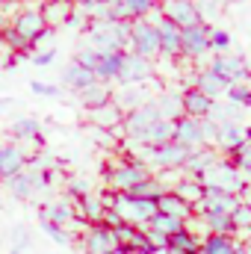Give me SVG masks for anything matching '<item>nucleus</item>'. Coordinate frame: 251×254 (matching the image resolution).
<instances>
[{
	"mask_svg": "<svg viewBox=\"0 0 251 254\" xmlns=\"http://www.w3.org/2000/svg\"><path fill=\"white\" fill-rule=\"evenodd\" d=\"M169 192L178 195V198L187 201V204H198V201L204 198V187H201V181H198V178H189V175H181L175 184H169Z\"/></svg>",
	"mask_w": 251,
	"mask_h": 254,
	"instance_id": "nucleus-31",
	"label": "nucleus"
},
{
	"mask_svg": "<svg viewBox=\"0 0 251 254\" xmlns=\"http://www.w3.org/2000/svg\"><path fill=\"white\" fill-rule=\"evenodd\" d=\"M198 181H201L204 190H222V192H228V195H237V198H243V192L249 190L246 178L240 175V169L228 157H219V163L210 166Z\"/></svg>",
	"mask_w": 251,
	"mask_h": 254,
	"instance_id": "nucleus-2",
	"label": "nucleus"
},
{
	"mask_svg": "<svg viewBox=\"0 0 251 254\" xmlns=\"http://www.w3.org/2000/svg\"><path fill=\"white\" fill-rule=\"evenodd\" d=\"M145 178H151V169L142 166L139 160L119 157V160L104 166V184H107L110 192H130L133 187H139Z\"/></svg>",
	"mask_w": 251,
	"mask_h": 254,
	"instance_id": "nucleus-1",
	"label": "nucleus"
},
{
	"mask_svg": "<svg viewBox=\"0 0 251 254\" xmlns=\"http://www.w3.org/2000/svg\"><path fill=\"white\" fill-rule=\"evenodd\" d=\"M228 3H243V0H228Z\"/></svg>",
	"mask_w": 251,
	"mask_h": 254,
	"instance_id": "nucleus-59",
	"label": "nucleus"
},
{
	"mask_svg": "<svg viewBox=\"0 0 251 254\" xmlns=\"http://www.w3.org/2000/svg\"><path fill=\"white\" fill-rule=\"evenodd\" d=\"M198 249H201V237L192 228H184V231L172 234L169 243H166V252L169 254H198Z\"/></svg>",
	"mask_w": 251,
	"mask_h": 254,
	"instance_id": "nucleus-28",
	"label": "nucleus"
},
{
	"mask_svg": "<svg viewBox=\"0 0 251 254\" xmlns=\"http://www.w3.org/2000/svg\"><path fill=\"white\" fill-rule=\"evenodd\" d=\"M39 3H45V0H39Z\"/></svg>",
	"mask_w": 251,
	"mask_h": 254,
	"instance_id": "nucleus-61",
	"label": "nucleus"
},
{
	"mask_svg": "<svg viewBox=\"0 0 251 254\" xmlns=\"http://www.w3.org/2000/svg\"><path fill=\"white\" fill-rule=\"evenodd\" d=\"M228 48H231V33L219 30V27H210V54H225Z\"/></svg>",
	"mask_w": 251,
	"mask_h": 254,
	"instance_id": "nucleus-45",
	"label": "nucleus"
},
{
	"mask_svg": "<svg viewBox=\"0 0 251 254\" xmlns=\"http://www.w3.org/2000/svg\"><path fill=\"white\" fill-rule=\"evenodd\" d=\"M219 151L216 148H195V151H189L187 157V166H184V175H189V178H201L210 166H216L219 163Z\"/></svg>",
	"mask_w": 251,
	"mask_h": 254,
	"instance_id": "nucleus-22",
	"label": "nucleus"
},
{
	"mask_svg": "<svg viewBox=\"0 0 251 254\" xmlns=\"http://www.w3.org/2000/svg\"><path fill=\"white\" fill-rule=\"evenodd\" d=\"M6 190L12 192V198H18V201L36 198L39 192L45 190L42 187V178H39V163H27L24 172H18L12 181H6Z\"/></svg>",
	"mask_w": 251,
	"mask_h": 254,
	"instance_id": "nucleus-12",
	"label": "nucleus"
},
{
	"mask_svg": "<svg viewBox=\"0 0 251 254\" xmlns=\"http://www.w3.org/2000/svg\"><path fill=\"white\" fill-rule=\"evenodd\" d=\"M225 98H228V104H234V107H240V110H251V83H237V86H231Z\"/></svg>",
	"mask_w": 251,
	"mask_h": 254,
	"instance_id": "nucleus-43",
	"label": "nucleus"
},
{
	"mask_svg": "<svg viewBox=\"0 0 251 254\" xmlns=\"http://www.w3.org/2000/svg\"><path fill=\"white\" fill-rule=\"evenodd\" d=\"M154 122H160V113H157L154 98H151V104L125 113V119H122V136H125L127 142H139V145H142V142H145V133L151 130Z\"/></svg>",
	"mask_w": 251,
	"mask_h": 254,
	"instance_id": "nucleus-5",
	"label": "nucleus"
},
{
	"mask_svg": "<svg viewBox=\"0 0 251 254\" xmlns=\"http://www.w3.org/2000/svg\"><path fill=\"white\" fill-rule=\"evenodd\" d=\"M181 104H184V116L204 122V119H210V113H213V104H216V101H210L207 95H201L198 89H192V86H189V89L181 92Z\"/></svg>",
	"mask_w": 251,
	"mask_h": 254,
	"instance_id": "nucleus-17",
	"label": "nucleus"
},
{
	"mask_svg": "<svg viewBox=\"0 0 251 254\" xmlns=\"http://www.w3.org/2000/svg\"><path fill=\"white\" fill-rule=\"evenodd\" d=\"M207 54H210V24L207 21L181 30V60L201 63Z\"/></svg>",
	"mask_w": 251,
	"mask_h": 254,
	"instance_id": "nucleus-6",
	"label": "nucleus"
},
{
	"mask_svg": "<svg viewBox=\"0 0 251 254\" xmlns=\"http://www.w3.org/2000/svg\"><path fill=\"white\" fill-rule=\"evenodd\" d=\"M74 210H77V219H80V222H86V225H101L107 207H104V201H101V192H89V195H83V198L74 201Z\"/></svg>",
	"mask_w": 251,
	"mask_h": 254,
	"instance_id": "nucleus-20",
	"label": "nucleus"
},
{
	"mask_svg": "<svg viewBox=\"0 0 251 254\" xmlns=\"http://www.w3.org/2000/svg\"><path fill=\"white\" fill-rule=\"evenodd\" d=\"M83 254H119V240L110 228L104 225H89L80 237Z\"/></svg>",
	"mask_w": 251,
	"mask_h": 254,
	"instance_id": "nucleus-10",
	"label": "nucleus"
},
{
	"mask_svg": "<svg viewBox=\"0 0 251 254\" xmlns=\"http://www.w3.org/2000/svg\"><path fill=\"white\" fill-rule=\"evenodd\" d=\"M231 222H234V231H237V243H246L251 240V204L249 201H243L240 198V204L234 207V213H231Z\"/></svg>",
	"mask_w": 251,
	"mask_h": 254,
	"instance_id": "nucleus-34",
	"label": "nucleus"
},
{
	"mask_svg": "<svg viewBox=\"0 0 251 254\" xmlns=\"http://www.w3.org/2000/svg\"><path fill=\"white\" fill-rule=\"evenodd\" d=\"M107 3L110 0H74V12L83 15L89 24L92 21H107Z\"/></svg>",
	"mask_w": 251,
	"mask_h": 254,
	"instance_id": "nucleus-37",
	"label": "nucleus"
},
{
	"mask_svg": "<svg viewBox=\"0 0 251 254\" xmlns=\"http://www.w3.org/2000/svg\"><path fill=\"white\" fill-rule=\"evenodd\" d=\"M157 36H160V57L181 60V27H175L172 21L163 18V24L157 27Z\"/></svg>",
	"mask_w": 251,
	"mask_h": 254,
	"instance_id": "nucleus-21",
	"label": "nucleus"
},
{
	"mask_svg": "<svg viewBox=\"0 0 251 254\" xmlns=\"http://www.w3.org/2000/svg\"><path fill=\"white\" fill-rule=\"evenodd\" d=\"M210 122L216 125H243V110L234 107V104H213V113H210Z\"/></svg>",
	"mask_w": 251,
	"mask_h": 254,
	"instance_id": "nucleus-38",
	"label": "nucleus"
},
{
	"mask_svg": "<svg viewBox=\"0 0 251 254\" xmlns=\"http://www.w3.org/2000/svg\"><path fill=\"white\" fill-rule=\"evenodd\" d=\"M3 3H6V0H0V6H3Z\"/></svg>",
	"mask_w": 251,
	"mask_h": 254,
	"instance_id": "nucleus-60",
	"label": "nucleus"
},
{
	"mask_svg": "<svg viewBox=\"0 0 251 254\" xmlns=\"http://www.w3.org/2000/svg\"><path fill=\"white\" fill-rule=\"evenodd\" d=\"M157 213H166V216H172V219L189 222V219H192V204L181 201V198L172 195V192H166L163 198H157Z\"/></svg>",
	"mask_w": 251,
	"mask_h": 254,
	"instance_id": "nucleus-32",
	"label": "nucleus"
},
{
	"mask_svg": "<svg viewBox=\"0 0 251 254\" xmlns=\"http://www.w3.org/2000/svg\"><path fill=\"white\" fill-rule=\"evenodd\" d=\"M27 246H30V234H27V228H24V225H15V231H12V249L24 252Z\"/></svg>",
	"mask_w": 251,
	"mask_h": 254,
	"instance_id": "nucleus-49",
	"label": "nucleus"
},
{
	"mask_svg": "<svg viewBox=\"0 0 251 254\" xmlns=\"http://www.w3.org/2000/svg\"><path fill=\"white\" fill-rule=\"evenodd\" d=\"M101 225H104V228H110V231H116V228H122L125 222H122V216H119L116 210H104V219H101Z\"/></svg>",
	"mask_w": 251,
	"mask_h": 254,
	"instance_id": "nucleus-52",
	"label": "nucleus"
},
{
	"mask_svg": "<svg viewBox=\"0 0 251 254\" xmlns=\"http://www.w3.org/2000/svg\"><path fill=\"white\" fill-rule=\"evenodd\" d=\"M237 252V240L231 237H204L198 254H234Z\"/></svg>",
	"mask_w": 251,
	"mask_h": 254,
	"instance_id": "nucleus-39",
	"label": "nucleus"
},
{
	"mask_svg": "<svg viewBox=\"0 0 251 254\" xmlns=\"http://www.w3.org/2000/svg\"><path fill=\"white\" fill-rule=\"evenodd\" d=\"M39 219H48V222L63 225V228L71 231L74 222H77L74 201H71V198H57V201H51V204H42V207H39Z\"/></svg>",
	"mask_w": 251,
	"mask_h": 254,
	"instance_id": "nucleus-15",
	"label": "nucleus"
},
{
	"mask_svg": "<svg viewBox=\"0 0 251 254\" xmlns=\"http://www.w3.org/2000/svg\"><path fill=\"white\" fill-rule=\"evenodd\" d=\"M228 160L240 169V175L246 178V184L251 187V139L243 145V148H237L234 154H228Z\"/></svg>",
	"mask_w": 251,
	"mask_h": 254,
	"instance_id": "nucleus-41",
	"label": "nucleus"
},
{
	"mask_svg": "<svg viewBox=\"0 0 251 254\" xmlns=\"http://www.w3.org/2000/svg\"><path fill=\"white\" fill-rule=\"evenodd\" d=\"M207 68L213 74H219L228 86L237 83H251V68L243 57H225V54H213V60L207 63Z\"/></svg>",
	"mask_w": 251,
	"mask_h": 254,
	"instance_id": "nucleus-7",
	"label": "nucleus"
},
{
	"mask_svg": "<svg viewBox=\"0 0 251 254\" xmlns=\"http://www.w3.org/2000/svg\"><path fill=\"white\" fill-rule=\"evenodd\" d=\"M175 142V122H154L151 130L145 133V142L142 145H151V148H160V145H169Z\"/></svg>",
	"mask_w": 251,
	"mask_h": 254,
	"instance_id": "nucleus-35",
	"label": "nucleus"
},
{
	"mask_svg": "<svg viewBox=\"0 0 251 254\" xmlns=\"http://www.w3.org/2000/svg\"><path fill=\"white\" fill-rule=\"evenodd\" d=\"M148 228H151V231H157V234H163V237H172V234L184 231V228H187V222L172 219V216H166V213H157V216L148 222Z\"/></svg>",
	"mask_w": 251,
	"mask_h": 254,
	"instance_id": "nucleus-40",
	"label": "nucleus"
},
{
	"mask_svg": "<svg viewBox=\"0 0 251 254\" xmlns=\"http://www.w3.org/2000/svg\"><path fill=\"white\" fill-rule=\"evenodd\" d=\"M9 136L15 139V145H21L24 151L33 145V148H42V125L36 122V119H30V116H24V119H15L12 127H9Z\"/></svg>",
	"mask_w": 251,
	"mask_h": 254,
	"instance_id": "nucleus-16",
	"label": "nucleus"
},
{
	"mask_svg": "<svg viewBox=\"0 0 251 254\" xmlns=\"http://www.w3.org/2000/svg\"><path fill=\"white\" fill-rule=\"evenodd\" d=\"M246 139V125H219V136H216V151L222 157L234 154L237 148H243Z\"/></svg>",
	"mask_w": 251,
	"mask_h": 254,
	"instance_id": "nucleus-19",
	"label": "nucleus"
},
{
	"mask_svg": "<svg viewBox=\"0 0 251 254\" xmlns=\"http://www.w3.org/2000/svg\"><path fill=\"white\" fill-rule=\"evenodd\" d=\"M39 12H42V21H45V27H51L54 33L68 24V18H71V12H74V3H57V0H45L42 6H39Z\"/></svg>",
	"mask_w": 251,
	"mask_h": 254,
	"instance_id": "nucleus-24",
	"label": "nucleus"
},
{
	"mask_svg": "<svg viewBox=\"0 0 251 254\" xmlns=\"http://www.w3.org/2000/svg\"><path fill=\"white\" fill-rule=\"evenodd\" d=\"M0 45L6 48V54H21V57H24V54H33L30 42H27V39H24L21 33H15V30H12L9 24H6V27L0 30Z\"/></svg>",
	"mask_w": 251,
	"mask_h": 254,
	"instance_id": "nucleus-36",
	"label": "nucleus"
},
{
	"mask_svg": "<svg viewBox=\"0 0 251 254\" xmlns=\"http://www.w3.org/2000/svg\"><path fill=\"white\" fill-rule=\"evenodd\" d=\"M3 27H6V18H3V12H0V30H3Z\"/></svg>",
	"mask_w": 251,
	"mask_h": 254,
	"instance_id": "nucleus-55",
	"label": "nucleus"
},
{
	"mask_svg": "<svg viewBox=\"0 0 251 254\" xmlns=\"http://www.w3.org/2000/svg\"><path fill=\"white\" fill-rule=\"evenodd\" d=\"M154 107H157V113H160V119H163V122H178V119H184L181 95H178V92H172V89L160 92V95L154 98Z\"/></svg>",
	"mask_w": 251,
	"mask_h": 254,
	"instance_id": "nucleus-27",
	"label": "nucleus"
},
{
	"mask_svg": "<svg viewBox=\"0 0 251 254\" xmlns=\"http://www.w3.org/2000/svg\"><path fill=\"white\" fill-rule=\"evenodd\" d=\"M3 107H6V101H0V110H3Z\"/></svg>",
	"mask_w": 251,
	"mask_h": 254,
	"instance_id": "nucleus-58",
	"label": "nucleus"
},
{
	"mask_svg": "<svg viewBox=\"0 0 251 254\" xmlns=\"http://www.w3.org/2000/svg\"><path fill=\"white\" fill-rule=\"evenodd\" d=\"M148 80H154V63L125 51V65H122L116 83L125 89V86H142V83H148Z\"/></svg>",
	"mask_w": 251,
	"mask_h": 254,
	"instance_id": "nucleus-13",
	"label": "nucleus"
},
{
	"mask_svg": "<svg viewBox=\"0 0 251 254\" xmlns=\"http://www.w3.org/2000/svg\"><path fill=\"white\" fill-rule=\"evenodd\" d=\"M77 101L92 113V110H98V107H104V104H110L113 101V86L110 83H92V86H86V89H80L77 92Z\"/></svg>",
	"mask_w": 251,
	"mask_h": 254,
	"instance_id": "nucleus-26",
	"label": "nucleus"
},
{
	"mask_svg": "<svg viewBox=\"0 0 251 254\" xmlns=\"http://www.w3.org/2000/svg\"><path fill=\"white\" fill-rule=\"evenodd\" d=\"M166 192H169V181H166L163 175H151V178H145L139 187H133L127 195H133V198H151V201H157V198H163Z\"/></svg>",
	"mask_w": 251,
	"mask_h": 254,
	"instance_id": "nucleus-33",
	"label": "nucleus"
},
{
	"mask_svg": "<svg viewBox=\"0 0 251 254\" xmlns=\"http://www.w3.org/2000/svg\"><path fill=\"white\" fill-rule=\"evenodd\" d=\"M30 89H33L36 95H45V98H57V95H60V86H54V83H42V80H33Z\"/></svg>",
	"mask_w": 251,
	"mask_h": 254,
	"instance_id": "nucleus-50",
	"label": "nucleus"
},
{
	"mask_svg": "<svg viewBox=\"0 0 251 254\" xmlns=\"http://www.w3.org/2000/svg\"><path fill=\"white\" fill-rule=\"evenodd\" d=\"M127 54H136V57L154 63V60L160 57V36H157V27H151L148 21H130Z\"/></svg>",
	"mask_w": 251,
	"mask_h": 254,
	"instance_id": "nucleus-4",
	"label": "nucleus"
},
{
	"mask_svg": "<svg viewBox=\"0 0 251 254\" xmlns=\"http://www.w3.org/2000/svg\"><path fill=\"white\" fill-rule=\"evenodd\" d=\"M122 65H125V51H119V54H101V63H98V68H95V80L113 86V83L119 80Z\"/></svg>",
	"mask_w": 251,
	"mask_h": 254,
	"instance_id": "nucleus-29",
	"label": "nucleus"
},
{
	"mask_svg": "<svg viewBox=\"0 0 251 254\" xmlns=\"http://www.w3.org/2000/svg\"><path fill=\"white\" fill-rule=\"evenodd\" d=\"M39 228H42V234L45 237H51L57 246H71L74 243V234L63 228V225H54V222H48V219H39Z\"/></svg>",
	"mask_w": 251,
	"mask_h": 254,
	"instance_id": "nucleus-42",
	"label": "nucleus"
},
{
	"mask_svg": "<svg viewBox=\"0 0 251 254\" xmlns=\"http://www.w3.org/2000/svg\"><path fill=\"white\" fill-rule=\"evenodd\" d=\"M57 60V48H48V51H36L33 57H30V63L36 65V68H48V65H54Z\"/></svg>",
	"mask_w": 251,
	"mask_h": 254,
	"instance_id": "nucleus-48",
	"label": "nucleus"
},
{
	"mask_svg": "<svg viewBox=\"0 0 251 254\" xmlns=\"http://www.w3.org/2000/svg\"><path fill=\"white\" fill-rule=\"evenodd\" d=\"M6 3H15V6H21V3H27V0H6Z\"/></svg>",
	"mask_w": 251,
	"mask_h": 254,
	"instance_id": "nucleus-54",
	"label": "nucleus"
},
{
	"mask_svg": "<svg viewBox=\"0 0 251 254\" xmlns=\"http://www.w3.org/2000/svg\"><path fill=\"white\" fill-rule=\"evenodd\" d=\"M145 237H148V243L154 246V252H166L169 237H163V234H157V231H151V228H145Z\"/></svg>",
	"mask_w": 251,
	"mask_h": 254,
	"instance_id": "nucleus-51",
	"label": "nucleus"
},
{
	"mask_svg": "<svg viewBox=\"0 0 251 254\" xmlns=\"http://www.w3.org/2000/svg\"><path fill=\"white\" fill-rule=\"evenodd\" d=\"M113 104H119L125 113H130V110H139V107L151 104V92H148L145 83L142 86H125V89L113 92Z\"/></svg>",
	"mask_w": 251,
	"mask_h": 254,
	"instance_id": "nucleus-23",
	"label": "nucleus"
},
{
	"mask_svg": "<svg viewBox=\"0 0 251 254\" xmlns=\"http://www.w3.org/2000/svg\"><path fill=\"white\" fill-rule=\"evenodd\" d=\"M74 63L80 65V68H86V71L95 74V68H98V63H101V54L92 51V48H80V51L74 54Z\"/></svg>",
	"mask_w": 251,
	"mask_h": 254,
	"instance_id": "nucleus-46",
	"label": "nucleus"
},
{
	"mask_svg": "<svg viewBox=\"0 0 251 254\" xmlns=\"http://www.w3.org/2000/svg\"><path fill=\"white\" fill-rule=\"evenodd\" d=\"M39 6H42V3L21 6V9L12 15V24H9L15 33H21V36L30 42V48H33V42H36V39H39L45 30H48V27H45V21H42V12H39Z\"/></svg>",
	"mask_w": 251,
	"mask_h": 254,
	"instance_id": "nucleus-8",
	"label": "nucleus"
},
{
	"mask_svg": "<svg viewBox=\"0 0 251 254\" xmlns=\"http://www.w3.org/2000/svg\"><path fill=\"white\" fill-rule=\"evenodd\" d=\"M175 142L184 145L187 151H195V148H210V139H207V119L198 122V119H178L175 122Z\"/></svg>",
	"mask_w": 251,
	"mask_h": 254,
	"instance_id": "nucleus-9",
	"label": "nucleus"
},
{
	"mask_svg": "<svg viewBox=\"0 0 251 254\" xmlns=\"http://www.w3.org/2000/svg\"><path fill=\"white\" fill-rule=\"evenodd\" d=\"M60 80H63L65 89H71V92L77 95L80 89H86V86H92V83H95V74H92V71H86V68H80V65L71 60V63H68V65L63 68Z\"/></svg>",
	"mask_w": 251,
	"mask_h": 254,
	"instance_id": "nucleus-30",
	"label": "nucleus"
},
{
	"mask_svg": "<svg viewBox=\"0 0 251 254\" xmlns=\"http://www.w3.org/2000/svg\"><path fill=\"white\" fill-rule=\"evenodd\" d=\"M122 3L130 12V21H145V15L157 6V0H122Z\"/></svg>",
	"mask_w": 251,
	"mask_h": 254,
	"instance_id": "nucleus-44",
	"label": "nucleus"
},
{
	"mask_svg": "<svg viewBox=\"0 0 251 254\" xmlns=\"http://www.w3.org/2000/svg\"><path fill=\"white\" fill-rule=\"evenodd\" d=\"M122 119H125V110H122L119 104H113V101L89 113V122H92V125L98 127V130H110V133L122 127Z\"/></svg>",
	"mask_w": 251,
	"mask_h": 254,
	"instance_id": "nucleus-25",
	"label": "nucleus"
},
{
	"mask_svg": "<svg viewBox=\"0 0 251 254\" xmlns=\"http://www.w3.org/2000/svg\"><path fill=\"white\" fill-rule=\"evenodd\" d=\"M9 254H24V252H18V249H12V252H9Z\"/></svg>",
	"mask_w": 251,
	"mask_h": 254,
	"instance_id": "nucleus-56",
	"label": "nucleus"
},
{
	"mask_svg": "<svg viewBox=\"0 0 251 254\" xmlns=\"http://www.w3.org/2000/svg\"><path fill=\"white\" fill-rule=\"evenodd\" d=\"M234 254H249V252H246V246H243V243H237V252H234Z\"/></svg>",
	"mask_w": 251,
	"mask_h": 254,
	"instance_id": "nucleus-53",
	"label": "nucleus"
},
{
	"mask_svg": "<svg viewBox=\"0 0 251 254\" xmlns=\"http://www.w3.org/2000/svg\"><path fill=\"white\" fill-rule=\"evenodd\" d=\"M27 163H30V157H27V151H24L21 145L3 142V145H0V184L12 181L18 172H24Z\"/></svg>",
	"mask_w": 251,
	"mask_h": 254,
	"instance_id": "nucleus-14",
	"label": "nucleus"
},
{
	"mask_svg": "<svg viewBox=\"0 0 251 254\" xmlns=\"http://www.w3.org/2000/svg\"><path fill=\"white\" fill-rule=\"evenodd\" d=\"M127 33H130V24H113V21H92L86 36H89V45L92 51L98 54H119L127 51Z\"/></svg>",
	"mask_w": 251,
	"mask_h": 254,
	"instance_id": "nucleus-3",
	"label": "nucleus"
},
{
	"mask_svg": "<svg viewBox=\"0 0 251 254\" xmlns=\"http://www.w3.org/2000/svg\"><path fill=\"white\" fill-rule=\"evenodd\" d=\"M160 9H163L166 21H172V24L181 27V30L195 27V24L204 21V18H201V9H198L195 0H160Z\"/></svg>",
	"mask_w": 251,
	"mask_h": 254,
	"instance_id": "nucleus-11",
	"label": "nucleus"
},
{
	"mask_svg": "<svg viewBox=\"0 0 251 254\" xmlns=\"http://www.w3.org/2000/svg\"><path fill=\"white\" fill-rule=\"evenodd\" d=\"M65 190H68V195H74V201H77V198H83V195L92 192V184H89L86 178H68Z\"/></svg>",
	"mask_w": 251,
	"mask_h": 254,
	"instance_id": "nucleus-47",
	"label": "nucleus"
},
{
	"mask_svg": "<svg viewBox=\"0 0 251 254\" xmlns=\"http://www.w3.org/2000/svg\"><path fill=\"white\" fill-rule=\"evenodd\" d=\"M192 89H198L201 95H207L210 101H219V98H225L228 95V83L219 77V74H213L210 68H201L198 74H195V80H192Z\"/></svg>",
	"mask_w": 251,
	"mask_h": 254,
	"instance_id": "nucleus-18",
	"label": "nucleus"
},
{
	"mask_svg": "<svg viewBox=\"0 0 251 254\" xmlns=\"http://www.w3.org/2000/svg\"><path fill=\"white\" fill-rule=\"evenodd\" d=\"M57 3H74V0H57Z\"/></svg>",
	"mask_w": 251,
	"mask_h": 254,
	"instance_id": "nucleus-57",
	"label": "nucleus"
}]
</instances>
